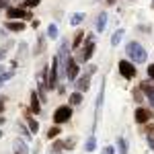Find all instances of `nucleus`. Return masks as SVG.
I'll list each match as a JSON object with an SVG mask.
<instances>
[{
	"instance_id": "nucleus-31",
	"label": "nucleus",
	"mask_w": 154,
	"mask_h": 154,
	"mask_svg": "<svg viewBox=\"0 0 154 154\" xmlns=\"http://www.w3.org/2000/svg\"><path fill=\"white\" fill-rule=\"evenodd\" d=\"M134 99L140 103V99H142V91H140V88H136V91H134Z\"/></svg>"
},
{
	"instance_id": "nucleus-22",
	"label": "nucleus",
	"mask_w": 154,
	"mask_h": 154,
	"mask_svg": "<svg viewBox=\"0 0 154 154\" xmlns=\"http://www.w3.org/2000/svg\"><path fill=\"white\" fill-rule=\"evenodd\" d=\"M117 150H119V154H128V140L123 136L117 138Z\"/></svg>"
},
{
	"instance_id": "nucleus-5",
	"label": "nucleus",
	"mask_w": 154,
	"mask_h": 154,
	"mask_svg": "<svg viewBox=\"0 0 154 154\" xmlns=\"http://www.w3.org/2000/svg\"><path fill=\"white\" fill-rule=\"evenodd\" d=\"M70 117H72V107L70 105L56 107V111H54V123H56V125H62V123L70 121Z\"/></svg>"
},
{
	"instance_id": "nucleus-7",
	"label": "nucleus",
	"mask_w": 154,
	"mask_h": 154,
	"mask_svg": "<svg viewBox=\"0 0 154 154\" xmlns=\"http://www.w3.org/2000/svg\"><path fill=\"white\" fill-rule=\"evenodd\" d=\"M103 99H105V80L101 78V88L97 93V105H95V119H93V131H95L99 117H101V107H103Z\"/></svg>"
},
{
	"instance_id": "nucleus-16",
	"label": "nucleus",
	"mask_w": 154,
	"mask_h": 154,
	"mask_svg": "<svg viewBox=\"0 0 154 154\" xmlns=\"http://www.w3.org/2000/svg\"><path fill=\"white\" fill-rule=\"evenodd\" d=\"M25 119H27V128L31 130V134H37V131H39V123L31 117V113H29V111H25Z\"/></svg>"
},
{
	"instance_id": "nucleus-34",
	"label": "nucleus",
	"mask_w": 154,
	"mask_h": 154,
	"mask_svg": "<svg viewBox=\"0 0 154 154\" xmlns=\"http://www.w3.org/2000/svg\"><path fill=\"white\" fill-rule=\"evenodd\" d=\"M4 101H6V97H0V113L4 111Z\"/></svg>"
},
{
	"instance_id": "nucleus-23",
	"label": "nucleus",
	"mask_w": 154,
	"mask_h": 154,
	"mask_svg": "<svg viewBox=\"0 0 154 154\" xmlns=\"http://www.w3.org/2000/svg\"><path fill=\"white\" fill-rule=\"evenodd\" d=\"M60 134H62L60 125H54V128H49V130H48V140H56Z\"/></svg>"
},
{
	"instance_id": "nucleus-39",
	"label": "nucleus",
	"mask_w": 154,
	"mask_h": 154,
	"mask_svg": "<svg viewBox=\"0 0 154 154\" xmlns=\"http://www.w3.org/2000/svg\"><path fill=\"white\" fill-rule=\"evenodd\" d=\"M0 138H2V131H0Z\"/></svg>"
},
{
	"instance_id": "nucleus-32",
	"label": "nucleus",
	"mask_w": 154,
	"mask_h": 154,
	"mask_svg": "<svg viewBox=\"0 0 154 154\" xmlns=\"http://www.w3.org/2000/svg\"><path fill=\"white\" fill-rule=\"evenodd\" d=\"M138 31H144V33H150L152 29H150L148 25H140V27H138Z\"/></svg>"
},
{
	"instance_id": "nucleus-20",
	"label": "nucleus",
	"mask_w": 154,
	"mask_h": 154,
	"mask_svg": "<svg viewBox=\"0 0 154 154\" xmlns=\"http://www.w3.org/2000/svg\"><path fill=\"white\" fill-rule=\"evenodd\" d=\"M45 35H48L49 39H58V37H60L58 25H56V23H49V25H48V33H45Z\"/></svg>"
},
{
	"instance_id": "nucleus-2",
	"label": "nucleus",
	"mask_w": 154,
	"mask_h": 154,
	"mask_svg": "<svg viewBox=\"0 0 154 154\" xmlns=\"http://www.w3.org/2000/svg\"><path fill=\"white\" fill-rule=\"evenodd\" d=\"M93 54H95V35L93 33H86V39H84V45L78 49V54H76V62L78 64H86L88 60L93 58Z\"/></svg>"
},
{
	"instance_id": "nucleus-29",
	"label": "nucleus",
	"mask_w": 154,
	"mask_h": 154,
	"mask_svg": "<svg viewBox=\"0 0 154 154\" xmlns=\"http://www.w3.org/2000/svg\"><path fill=\"white\" fill-rule=\"evenodd\" d=\"M101 154H115V148H113V146H105V148L101 150Z\"/></svg>"
},
{
	"instance_id": "nucleus-6",
	"label": "nucleus",
	"mask_w": 154,
	"mask_h": 154,
	"mask_svg": "<svg viewBox=\"0 0 154 154\" xmlns=\"http://www.w3.org/2000/svg\"><path fill=\"white\" fill-rule=\"evenodd\" d=\"M134 66H136V64H131L130 60H119L117 70H119V74H121L125 80H134V76L138 74V70H136Z\"/></svg>"
},
{
	"instance_id": "nucleus-13",
	"label": "nucleus",
	"mask_w": 154,
	"mask_h": 154,
	"mask_svg": "<svg viewBox=\"0 0 154 154\" xmlns=\"http://www.w3.org/2000/svg\"><path fill=\"white\" fill-rule=\"evenodd\" d=\"M105 27H107V12H101V14L97 17V23H95L97 33H103V31H105Z\"/></svg>"
},
{
	"instance_id": "nucleus-1",
	"label": "nucleus",
	"mask_w": 154,
	"mask_h": 154,
	"mask_svg": "<svg viewBox=\"0 0 154 154\" xmlns=\"http://www.w3.org/2000/svg\"><path fill=\"white\" fill-rule=\"evenodd\" d=\"M125 54H128V58H130L131 64H144L146 58H148L144 45L138 43V41H128V43H125Z\"/></svg>"
},
{
	"instance_id": "nucleus-38",
	"label": "nucleus",
	"mask_w": 154,
	"mask_h": 154,
	"mask_svg": "<svg viewBox=\"0 0 154 154\" xmlns=\"http://www.w3.org/2000/svg\"><path fill=\"white\" fill-rule=\"evenodd\" d=\"M2 123H4V117H0V125H2Z\"/></svg>"
},
{
	"instance_id": "nucleus-26",
	"label": "nucleus",
	"mask_w": 154,
	"mask_h": 154,
	"mask_svg": "<svg viewBox=\"0 0 154 154\" xmlns=\"http://www.w3.org/2000/svg\"><path fill=\"white\" fill-rule=\"evenodd\" d=\"M19 131L23 134V138H25V140H31V130H29L27 125H23V123H19Z\"/></svg>"
},
{
	"instance_id": "nucleus-28",
	"label": "nucleus",
	"mask_w": 154,
	"mask_h": 154,
	"mask_svg": "<svg viewBox=\"0 0 154 154\" xmlns=\"http://www.w3.org/2000/svg\"><path fill=\"white\" fill-rule=\"evenodd\" d=\"M39 2H41V0H25L23 6H27V8H35V6H39Z\"/></svg>"
},
{
	"instance_id": "nucleus-27",
	"label": "nucleus",
	"mask_w": 154,
	"mask_h": 154,
	"mask_svg": "<svg viewBox=\"0 0 154 154\" xmlns=\"http://www.w3.org/2000/svg\"><path fill=\"white\" fill-rule=\"evenodd\" d=\"M12 76H14V70H8V72H4V74H0V86L6 82V80H11Z\"/></svg>"
},
{
	"instance_id": "nucleus-11",
	"label": "nucleus",
	"mask_w": 154,
	"mask_h": 154,
	"mask_svg": "<svg viewBox=\"0 0 154 154\" xmlns=\"http://www.w3.org/2000/svg\"><path fill=\"white\" fill-rule=\"evenodd\" d=\"M66 78H68V80H78V62H76V60H72V58H70V62H68Z\"/></svg>"
},
{
	"instance_id": "nucleus-4",
	"label": "nucleus",
	"mask_w": 154,
	"mask_h": 154,
	"mask_svg": "<svg viewBox=\"0 0 154 154\" xmlns=\"http://www.w3.org/2000/svg\"><path fill=\"white\" fill-rule=\"evenodd\" d=\"M76 142H78L76 136L64 138V140H54V144H51V152H54V154H62V152H66V150L70 152V150H74Z\"/></svg>"
},
{
	"instance_id": "nucleus-30",
	"label": "nucleus",
	"mask_w": 154,
	"mask_h": 154,
	"mask_svg": "<svg viewBox=\"0 0 154 154\" xmlns=\"http://www.w3.org/2000/svg\"><path fill=\"white\" fill-rule=\"evenodd\" d=\"M148 136H154V123H150V125L146 128V138H148Z\"/></svg>"
},
{
	"instance_id": "nucleus-18",
	"label": "nucleus",
	"mask_w": 154,
	"mask_h": 154,
	"mask_svg": "<svg viewBox=\"0 0 154 154\" xmlns=\"http://www.w3.org/2000/svg\"><path fill=\"white\" fill-rule=\"evenodd\" d=\"M95 148H97V138H95V134H91L86 138V142H84V150L86 152H95Z\"/></svg>"
},
{
	"instance_id": "nucleus-14",
	"label": "nucleus",
	"mask_w": 154,
	"mask_h": 154,
	"mask_svg": "<svg viewBox=\"0 0 154 154\" xmlns=\"http://www.w3.org/2000/svg\"><path fill=\"white\" fill-rule=\"evenodd\" d=\"M43 51H45V35H37V43H35V48H33V54L41 56Z\"/></svg>"
},
{
	"instance_id": "nucleus-15",
	"label": "nucleus",
	"mask_w": 154,
	"mask_h": 154,
	"mask_svg": "<svg viewBox=\"0 0 154 154\" xmlns=\"http://www.w3.org/2000/svg\"><path fill=\"white\" fill-rule=\"evenodd\" d=\"M86 33H84V31H76V33H74V41H72V49H76V51H78V49L82 48V39H86Z\"/></svg>"
},
{
	"instance_id": "nucleus-36",
	"label": "nucleus",
	"mask_w": 154,
	"mask_h": 154,
	"mask_svg": "<svg viewBox=\"0 0 154 154\" xmlns=\"http://www.w3.org/2000/svg\"><path fill=\"white\" fill-rule=\"evenodd\" d=\"M4 58H6V49L0 48V60H4Z\"/></svg>"
},
{
	"instance_id": "nucleus-21",
	"label": "nucleus",
	"mask_w": 154,
	"mask_h": 154,
	"mask_svg": "<svg viewBox=\"0 0 154 154\" xmlns=\"http://www.w3.org/2000/svg\"><path fill=\"white\" fill-rule=\"evenodd\" d=\"M14 152H19V154H27L29 152V148H27V144L23 142V140H14Z\"/></svg>"
},
{
	"instance_id": "nucleus-10",
	"label": "nucleus",
	"mask_w": 154,
	"mask_h": 154,
	"mask_svg": "<svg viewBox=\"0 0 154 154\" xmlns=\"http://www.w3.org/2000/svg\"><path fill=\"white\" fill-rule=\"evenodd\" d=\"M140 91L146 95V99L150 101V107L154 109V82L152 80H144V82H140Z\"/></svg>"
},
{
	"instance_id": "nucleus-12",
	"label": "nucleus",
	"mask_w": 154,
	"mask_h": 154,
	"mask_svg": "<svg viewBox=\"0 0 154 154\" xmlns=\"http://www.w3.org/2000/svg\"><path fill=\"white\" fill-rule=\"evenodd\" d=\"M4 29L11 31V33H21V31H25V23L23 21H6Z\"/></svg>"
},
{
	"instance_id": "nucleus-19",
	"label": "nucleus",
	"mask_w": 154,
	"mask_h": 154,
	"mask_svg": "<svg viewBox=\"0 0 154 154\" xmlns=\"http://www.w3.org/2000/svg\"><path fill=\"white\" fill-rule=\"evenodd\" d=\"M84 19H86V17H84V12H72V14H70V25L78 27V25L82 23Z\"/></svg>"
},
{
	"instance_id": "nucleus-8",
	"label": "nucleus",
	"mask_w": 154,
	"mask_h": 154,
	"mask_svg": "<svg viewBox=\"0 0 154 154\" xmlns=\"http://www.w3.org/2000/svg\"><path fill=\"white\" fill-rule=\"evenodd\" d=\"M6 19L12 21V19H33V14L29 11H25L23 6H11L6 8Z\"/></svg>"
},
{
	"instance_id": "nucleus-37",
	"label": "nucleus",
	"mask_w": 154,
	"mask_h": 154,
	"mask_svg": "<svg viewBox=\"0 0 154 154\" xmlns=\"http://www.w3.org/2000/svg\"><path fill=\"white\" fill-rule=\"evenodd\" d=\"M119 0H107V4H117Z\"/></svg>"
},
{
	"instance_id": "nucleus-9",
	"label": "nucleus",
	"mask_w": 154,
	"mask_h": 154,
	"mask_svg": "<svg viewBox=\"0 0 154 154\" xmlns=\"http://www.w3.org/2000/svg\"><path fill=\"white\" fill-rule=\"evenodd\" d=\"M152 117H154V113L148 109V107H138V109H136V113H134L136 123H140V125H142V123H148Z\"/></svg>"
},
{
	"instance_id": "nucleus-33",
	"label": "nucleus",
	"mask_w": 154,
	"mask_h": 154,
	"mask_svg": "<svg viewBox=\"0 0 154 154\" xmlns=\"http://www.w3.org/2000/svg\"><path fill=\"white\" fill-rule=\"evenodd\" d=\"M148 76H150V80H154V64L148 66Z\"/></svg>"
},
{
	"instance_id": "nucleus-25",
	"label": "nucleus",
	"mask_w": 154,
	"mask_h": 154,
	"mask_svg": "<svg viewBox=\"0 0 154 154\" xmlns=\"http://www.w3.org/2000/svg\"><path fill=\"white\" fill-rule=\"evenodd\" d=\"M121 39H123V29H117V31L111 35V45H117Z\"/></svg>"
},
{
	"instance_id": "nucleus-17",
	"label": "nucleus",
	"mask_w": 154,
	"mask_h": 154,
	"mask_svg": "<svg viewBox=\"0 0 154 154\" xmlns=\"http://www.w3.org/2000/svg\"><path fill=\"white\" fill-rule=\"evenodd\" d=\"M31 111H33L35 115L41 111V103H39V97H37L35 91H31Z\"/></svg>"
},
{
	"instance_id": "nucleus-3",
	"label": "nucleus",
	"mask_w": 154,
	"mask_h": 154,
	"mask_svg": "<svg viewBox=\"0 0 154 154\" xmlns=\"http://www.w3.org/2000/svg\"><path fill=\"white\" fill-rule=\"evenodd\" d=\"M97 72V66L95 64H91V66H86V72H84L82 76H78V80L74 84V88H76V93H86L88 88H91V76Z\"/></svg>"
},
{
	"instance_id": "nucleus-40",
	"label": "nucleus",
	"mask_w": 154,
	"mask_h": 154,
	"mask_svg": "<svg viewBox=\"0 0 154 154\" xmlns=\"http://www.w3.org/2000/svg\"><path fill=\"white\" fill-rule=\"evenodd\" d=\"M14 154H19V152H14Z\"/></svg>"
},
{
	"instance_id": "nucleus-41",
	"label": "nucleus",
	"mask_w": 154,
	"mask_h": 154,
	"mask_svg": "<svg viewBox=\"0 0 154 154\" xmlns=\"http://www.w3.org/2000/svg\"><path fill=\"white\" fill-rule=\"evenodd\" d=\"M152 6H154V2H152Z\"/></svg>"
},
{
	"instance_id": "nucleus-24",
	"label": "nucleus",
	"mask_w": 154,
	"mask_h": 154,
	"mask_svg": "<svg viewBox=\"0 0 154 154\" xmlns=\"http://www.w3.org/2000/svg\"><path fill=\"white\" fill-rule=\"evenodd\" d=\"M82 93H76V91H74V93H72L70 95V105H80V103H82Z\"/></svg>"
},
{
	"instance_id": "nucleus-35",
	"label": "nucleus",
	"mask_w": 154,
	"mask_h": 154,
	"mask_svg": "<svg viewBox=\"0 0 154 154\" xmlns=\"http://www.w3.org/2000/svg\"><path fill=\"white\" fill-rule=\"evenodd\" d=\"M0 8H11V6H8V2H6V0H0Z\"/></svg>"
}]
</instances>
